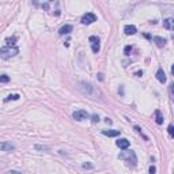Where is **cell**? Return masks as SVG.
<instances>
[{"label": "cell", "mask_w": 174, "mask_h": 174, "mask_svg": "<svg viewBox=\"0 0 174 174\" xmlns=\"http://www.w3.org/2000/svg\"><path fill=\"white\" fill-rule=\"evenodd\" d=\"M118 159H121V161H125L129 166L132 167H135L137 165V156H136V152L135 151H124V152H121V154H118Z\"/></svg>", "instance_id": "6da1fadb"}, {"label": "cell", "mask_w": 174, "mask_h": 174, "mask_svg": "<svg viewBox=\"0 0 174 174\" xmlns=\"http://www.w3.org/2000/svg\"><path fill=\"white\" fill-rule=\"evenodd\" d=\"M19 53L18 46H10V45H6L3 48H0V57L3 60H8L11 57H15Z\"/></svg>", "instance_id": "7a4b0ae2"}, {"label": "cell", "mask_w": 174, "mask_h": 174, "mask_svg": "<svg viewBox=\"0 0 174 174\" xmlns=\"http://www.w3.org/2000/svg\"><path fill=\"white\" fill-rule=\"evenodd\" d=\"M95 20H97V15L93 14V13L84 14V15L82 16V19H80V22L83 23V25H91V23L95 22Z\"/></svg>", "instance_id": "3957f363"}, {"label": "cell", "mask_w": 174, "mask_h": 174, "mask_svg": "<svg viewBox=\"0 0 174 174\" xmlns=\"http://www.w3.org/2000/svg\"><path fill=\"white\" fill-rule=\"evenodd\" d=\"M88 41L91 42V50H93L94 53H98L101 49V45H100V38L97 37V36H91V37L88 38Z\"/></svg>", "instance_id": "277c9868"}, {"label": "cell", "mask_w": 174, "mask_h": 174, "mask_svg": "<svg viewBox=\"0 0 174 174\" xmlns=\"http://www.w3.org/2000/svg\"><path fill=\"white\" fill-rule=\"evenodd\" d=\"M72 116H74V118L76 121H82V120H84V118L90 117V114H88L86 110H76V112H74Z\"/></svg>", "instance_id": "5b68a950"}, {"label": "cell", "mask_w": 174, "mask_h": 174, "mask_svg": "<svg viewBox=\"0 0 174 174\" xmlns=\"http://www.w3.org/2000/svg\"><path fill=\"white\" fill-rule=\"evenodd\" d=\"M13 150H15V146L11 142H0V151H13Z\"/></svg>", "instance_id": "8992f818"}, {"label": "cell", "mask_w": 174, "mask_h": 174, "mask_svg": "<svg viewBox=\"0 0 174 174\" xmlns=\"http://www.w3.org/2000/svg\"><path fill=\"white\" fill-rule=\"evenodd\" d=\"M129 144H130L129 140H128V139H124V137H123V139H118L117 142H116V146L121 150H127L129 147Z\"/></svg>", "instance_id": "52a82bcc"}, {"label": "cell", "mask_w": 174, "mask_h": 174, "mask_svg": "<svg viewBox=\"0 0 174 174\" xmlns=\"http://www.w3.org/2000/svg\"><path fill=\"white\" fill-rule=\"evenodd\" d=\"M152 41L155 44L158 48H163L165 45H166V40L163 37H159V36H155V37H152Z\"/></svg>", "instance_id": "ba28073f"}, {"label": "cell", "mask_w": 174, "mask_h": 174, "mask_svg": "<svg viewBox=\"0 0 174 174\" xmlns=\"http://www.w3.org/2000/svg\"><path fill=\"white\" fill-rule=\"evenodd\" d=\"M124 33L127 34V36H133V34H136V26L125 25L124 26Z\"/></svg>", "instance_id": "9c48e42d"}, {"label": "cell", "mask_w": 174, "mask_h": 174, "mask_svg": "<svg viewBox=\"0 0 174 174\" xmlns=\"http://www.w3.org/2000/svg\"><path fill=\"white\" fill-rule=\"evenodd\" d=\"M155 76H156V79L161 82V83H166V74H165L163 68H158Z\"/></svg>", "instance_id": "30bf717a"}, {"label": "cell", "mask_w": 174, "mask_h": 174, "mask_svg": "<svg viewBox=\"0 0 174 174\" xmlns=\"http://www.w3.org/2000/svg\"><path fill=\"white\" fill-rule=\"evenodd\" d=\"M72 30H74L72 25H64L61 29L59 30V34H60V36H67V34H69Z\"/></svg>", "instance_id": "8fae6325"}, {"label": "cell", "mask_w": 174, "mask_h": 174, "mask_svg": "<svg viewBox=\"0 0 174 174\" xmlns=\"http://www.w3.org/2000/svg\"><path fill=\"white\" fill-rule=\"evenodd\" d=\"M102 133L105 136H109V137H116L120 135V130H116V129H105L102 130Z\"/></svg>", "instance_id": "7c38bea8"}, {"label": "cell", "mask_w": 174, "mask_h": 174, "mask_svg": "<svg viewBox=\"0 0 174 174\" xmlns=\"http://www.w3.org/2000/svg\"><path fill=\"white\" fill-rule=\"evenodd\" d=\"M163 27H165V29H167V30H173V27H174V20H173L171 18L165 19V20H163Z\"/></svg>", "instance_id": "4fadbf2b"}, {"label": "cell", "mask_w": 174, "mask_h": 174, "mask_svg": "<svg viewBox=\"0 0 174 174\" xmlns=\"http://www.w3.org/2000/svg\"><path fill=\"white\" fill-rule=\"evenodd\" d=\"M163 114H162V112L161 110H155V123L158 125H162L163 124Z\"/></svg>", "instance_id": "5bb4252c"}, {"label": "cell", "mask_w": 174, "mask_h": 174, "mask_svg": "<svg viewBox=\"0 0 174 174\" xmlns=\"http://www.w3.org/2000/svg\"><path fill=\"white\" fill-rule=\"evenodd\" d=\"M20 98V95L19 94H10V95H7L6 98H4V102H10V101H18Z\"/></svg>", "instance_id": "9a60e30c"}, {"label": "cell", "mask_w": 174, "mask_h": 174, "mask_svg": "<svg viewBox=\"0 0 174 174\" xmlns=\"http://www.w3.org/2000/svg\"><path fill=\"white\" fill-rule=\"evenodd\" d=\"M11 80V78L8 75H0V83H8Z\"/></svg>", "instance_id": "2e32d148"}, {"label": "cell", "mask_w": 174, "mask_h": 174, "mask_svg": "<svg viewBox=\"0 0 174 174\" xmlns=\"http://www.w3.org/2000/svg\"><path fill=\"white\" fill-rule=\"evenodd\" d=\"M133 129L136 130L137 133H140V135H142V136H143L144 139H146V140H148V137H147V136H146V135L143 133V130H142V128H140V127H137V125H135V127H133Z\"/></svg>", "instance_id": "e0dca14e"}, {"label": "cell", "mask_w": 174, "mask_h": 174, "mask_svg": "<svg viewBox=\"0 0 174 174\" xmlns=\"http://www.w3.org/2000/svg\"><path fill=\"white\" fill-rule=\"evenodd\" d=\"M130 52H132V45H127L124 48V55L125 56H129Z\"/></svg>", "instance_id": "ac0fdd59"}, {"label": "cell", "mask_w": 174, "mask_h": 174, "mask_svg": "<svg viewBox=\"0 0 174 174\" xmlns=\"http://www.w3.org/2000/svg\"><path fill=\"white\" fill-rule=\"evenodd\" d=\"M15 41H16V37H13V38H7V44L10 46H15Z\"/></svg>", "instance_id": "d6986e66"}, {"label": "cell", "mask_w": 174, "mask_h": 174, "mask_svg": "<svg viewBox=\"0 0 174 174\" xmlns=\"http://www.w3.org/2000/svg\"><path fill=\"white\" fill-rule=\"evenodd\" d=\"M167 130H169V135H170V137H173L174 136V127H173V124H169Z\"/></svg>", "instance_id": "ffe728a7"}, {"label": "cell", "mask_w": 174, "mask_h": 174, "mask_svg": "<svg viewBox=\"0 0 174 174\" xmlns=\"http://www.w3.org/2000/svg\"><path fill=\"white\" fill-rule=\"evenodd\" d=\"M91 121H93L94 124L100 123V116H98V114H93V116H91Z\"/></svg>", "instance_id": "44dd1931"}, {"label": "cell", "mask_w": 174, "mask_h": 174, "mask_svg": "<svg viewBox=\"0 0 174 174\" xmlns=\"http://www.w3.org/2000/svg\"><path fill=\"white\" fill-rule=\"evenodd\" d=\"M36 148L37 150H46V151H48L49 147H48V146H36Z\"/></svg>", "instance_id": "7402d4cb"}, {"label": "cell", "mask_w": 174, "mask_h": 174, "mask_svg": "<svg viewBox=\"0 0 174 174\" xmlns=\"http://www.w3.org/2000/svg\"><path fill=\"white\" fill-rule=\"evenodd\" d=\"M155 173H156L155 166H150V174H155Z\"/></svg>", "instance_id": "603a6c76"}, {"label": "cell", "mask_w": 174, "mask_h": 174, "mask_svg": "<svg viewBox=\"0 0 174 174\" xmlns=\"http://www.w3.org/2000/svg\"><path fill=\"white\" fill-rule=\"evenodd\" d=\"M93 167L94 166L91 163H84V165H83V169H93Z\"/></svg>", "instance_id": "cb8c5ba5"}, {"label": "cell", "mask_w": 174, "mask_h": 174, "mask_svg": "<svg viewBox=\"0 0 174 174\" xmlns=\"http://www.w3.org/2000/svg\"><path fill=\"white\" fill-rule=\"evenodd\" d=\"M135 75L140 78V76H143V71H142V69H140V71H136V72H135Z\"/></svg>", "instance_id": "d4e9b609"}, {"label": "cell", "mask_w": 174, "mask_h": 174, "mask_svg": "<svg viewBox=\"0 0 174 174\" xmlns=\"http://www.w3.org/2000/svg\"><path fill=\"white\" fill-rule=\"evenodd\" d=\"M7 174H22L20 171H16V170H10Z\"/></svg>", "instance_id": "484cf974"}, {"label": "cell", "mask_w": 174, "mask_h": 174, "mask_svg": "<svg viewBox=\"0 0 174 174\" xmlns=\"http://www.w3.org/2000/svg\"><path fill=\"white\" fill-rule=\"evenodd\" d=\"M105 123H106V124H109V125H110V124L113 123V121H112V120H110L109 117H106V118H105Z\"/></svg>", "instance_id": "4316f807"}, {"label": "cell", "mask_w": 174, "mask_h": 174, "mask_svg": "<svg viewBox=\"0 0 174 174\" xmlns=\"http://www.w3.org/2000/svg\"><path fill=\"white\" fill-rule=\"evenodd\" d=\"M97 78H98L100 80H103V74H98L97 75Z\"/></svg>", "instance_id": "83f0119b"}, {"label": "cell", "mask_w": 174, "mask_h": 174, "mask_svg": "<svg viewBox=\"0 0 174 174\" xmlns=\"http://www.w3.org/2000/svg\"><path fill=\"white\" fill-rule=\"evenodd\" d=\"M42 7H44V8H45V10H48V8H49V4H48V3H44V4H42Z\"/></svg>", "instance_id": "f1b7e54d"}, {"label": "cell", "mask_w": 174, "mask_h": 174, "mask_svg": "<svg viewBox=\"0 0 174 174\" xmlns=\"http://www.w3.org/2000/svg\"><path fill=\"white\" fill-rule=\"evenodd\" d=\"M144 37H146V38H148V40H150V38H151V36H150L148 33H144Z\"/></svg>", "instance_id": "f546056e"}, {"label": "cell", "mask_w": 174, "mask_h": 174, "mask_svg": "<svg viewBox=\"0 0 174 174\" xmlns=\"http://www.w3.org/2000/svg\"><path fill=\"white\" fill-rule=\"evenodd\" d=\"M118 93L121 94V95H124V90H123V88H120V90H118Z\"/></svg>", "instance_id": "4dcf8cb0"}]
</instances>
